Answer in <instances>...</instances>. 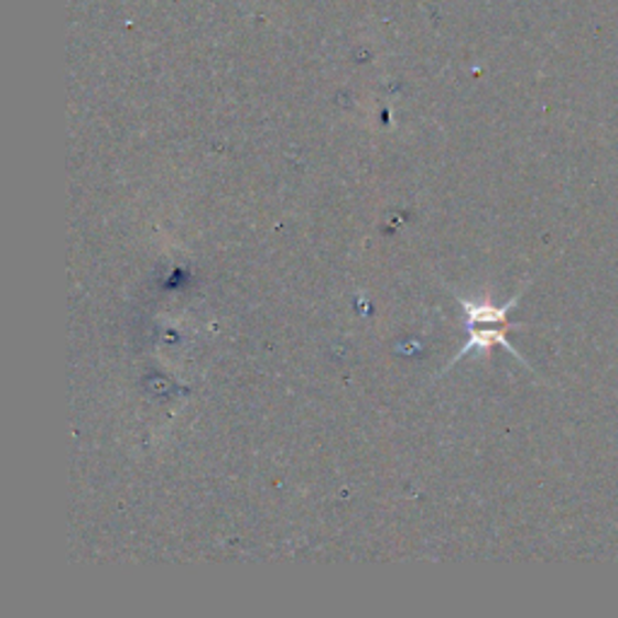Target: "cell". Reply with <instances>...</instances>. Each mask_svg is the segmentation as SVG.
Listing matches in <instances>:
<instances>
[{"instance_id":"6da1fadb","label":"cell","mask_w":618,"mask_h":618,"mask_svg":"<svg viewBox=\"0 0 618 618\" xmlns=\"http://www.w3.org/2000/svg\"><path fill=\"white\" fill-rule=\"evenodd\" d=\"M469 326V340H466V346L459 350V356L454 358V362L462 360L464 356H469V353H481V356H488L490 350H494L496 346H502L508 353H512V356L517 360H522L527 365V360L520 356L512 348V344L508 340V332L512 329H522V324H496V322H474V324H466Z\"/></svg>"}]
</instances>
